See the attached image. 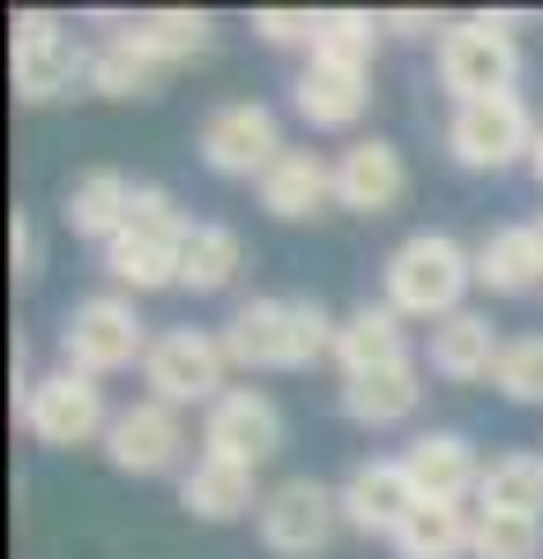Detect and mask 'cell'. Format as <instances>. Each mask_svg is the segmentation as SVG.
Returning <instances> with one entry per match:
<instances>
[{"label": "cell", "instance_id": "6da1fadb", "mask_svg": "<svg viewBox=\"0 0 543 559\" xmlns=\"http://www.w3.org/2000/svg\"><path fill=\"white\" fill-rule=\"evenodd\" d=\"M476 284V254L455 247L447 231H418V239H402L395 254H387V306L402 313V321H447L461 313V292Z\"/></svg>", "mask_w": 543, "mask_h": 559}, {"label": "cell", "instance_id": "7a4b0ae2", "mask_svg": "<svg viewBox=\"0 0 543 559\" xmlns=\"http://www.w3.org/2000/svg\"><path fill=\"white\" fill-rule=\"evenodd\" d=\"M186 216L171 202V187H134V210H126V231L105 247V276L120 292H165L179 284V254H186Z\"/></svg>", "mask_w": 543, "mask_h": 559}, {"label": "cell", "instance_id": "3957f363", "mask_svg": "<svg viewBox=\"0 0 543 559\" xmlns=\"http://www.w3.org/2000/svg\"><path fill=\"white\" fill-rule=\"evenodd\" d=\"M521 52H514V15H461L439 31V83L455 105L476 97H514Z\"/></svg>", "mask_w": 543, "mask_h": 559}, {"label": "cell", "instance_id": "277c9868", "mask_svg": "<svg viewBox=\"0 0 543 559\" xmlns=\"http://www.w3.org/2000/svg\"><path fill=\"white\" fill-rule=\"evenodd\" d=\"M149 344H157V336L142 329L134 299H120V292L75 299L68 329H60V358H68V373H89V381H105V373H126L134 358H149Z\"/></svg>", "mask_w": 543, "mask_h": 559}, {"label": "cell", "instance_id": "5b68a950", "mask_svg": "<svg viewBox=\"0 0 543 559\" xmlns=\"http://www.w3.org/2000/svg\"><path fill=\"white\" fill-rule=\"evenodd\" d=\"M536 128L543 120H529L521 90L514 97H476V105H455V120H447V157L461 173H506V165H529Z\"/></svg>", "mask_w": 543, "mask_h": 559}, {"label": "cell", "instance_id": "8992f818", "mask_svg": "<svg viewBox=\"0 0 543 559\" xmlns=\"http://www.w3.org/2000/svg\"><path fill=\"white\" fill-rule=\"evenodd\" d=\"M23 426L45 448H89L112 432V411H105V388L89 373H45V381H23Z\"/></svg>", "mask_w": 543, "mask_h": 559}, {"label": "cell", "instance_id": "52a82bcc", "mask_svg": "<svg viewBox=\"0 0 543 559\" xmlns=\"http://www.w3.org/2000/svg\"><path fill=\"white\" fill-rule=\"evenodd\" d=\"M342 530V492H328L321 477H283L261 500V545L276 559H321Z\"/></svg>", "mask_w": 543, "mask_h": 559}, {"label": "cell", "instance_id": "ba28073f", "mask_svg": "<svg viewBox=\"0 0 543 559\" xmlns=\"http://www.w3.org/2000/svg\"><path fill=\"white\" fill-rule=\"evenodd\" d=\"M224 373H231V358H224V336H209V329H165L142 358L149 403H171V411L179 403H216Z\"/></svg>", "mask_w": 543, "mask_h": 559}, {"label": "cell", "instance_id": "9c48e42d", "mask_svg": "<svg viewBox=\"0 0 543 559\" xmlns=\"http://www.w3.org/2000/svg\"><path fill=\"white\" fill-rule=\"evenodd\" d=\"M8 68H15V97L23 105H52L60 90H75V75H89V60L75 52L68 23L45 15V8H23L15 31H8Z\"/></svg>", "mask_w": 543, "mask_h": 559}, {"label": "cell", "instance_id": "30bf717a", "mask_svg": "<svg viewBox=\"0 0 543 559\" xmlns=\"http://www.w3.org/2000/svg\"><path fill=\"white\" fill-rule=\"evenodd\" d=\"M276 448H283V411H276L261 388H224L209 403V418H202V455H209V463L261 471Z\"/></svg>", "mask_w": 543, "mask_h": 559}, {"label": "cell", "instance_id": "8fae6325", "mask_svg": "<svg viewBox=\"0 0 543 559\" xmlns=\"http://www.w3.org/2000/svg\"><path fill=\"white\" fill-rule=\"evenodd\" d=\"M283 157V134H276V112L268 105H216L209 120H202V165L224 179H268V165Z\"/></svg>", "mask_w": 543, "mask_h": 559}, {"label": "cell", "instance_id": "7c38bea8", "mask_svg": "<svg viewBox=\"0 0 543 559\" xmlns=\"http://www.w3.org/2000/svg\"><path fill=\"white\" fill-rule=\"evenodd\" d=\"M342 492V530H358V537H402V522L418 515V485L402 471V455L395 463H358V471L335 485Z\"/></svg>", "mask_w": 543, "mask_h": 559}, {"label": "cell", "instance_id": "4fadbf2b", "mask_svg": "<svg viewBox=\"0 0 543 559\" xmlns=\"http://www.w3.org/2000/svg\"><path fill=\"white\" fill-rule=\"evenodd\" d=\"M402 194H410V165H402V150L395 142H350L342 157H335V210H358V216H387L402 210Z\"/></svg>", "mask_w": 543, "mask_h": 559}, {"label": "cell", "instance_id": "5bb4252c", "mask_svg": "<svg viewBox=\"0 0 543 559\" xmlns=\"http://www.w3.org/2000/svg\"><path fill=\"white\" fill-rule=\"evenodd\" d=\"M105 455H112V471H126V477H165V471H179V455H186V426H179L171 403H134V411L112 418Z\"/></svg>", "mask_w": 543, "mask_h": 559}, {"label": "cell", "instance_id": "9a60e30c", "mask_svg": "<svg viewBox=\"0 0 543 559\" xmlns=\"http://www.w3.org/2000/svg\"><path fill=\"white\" fill-rule=\"evenodd\" d=\"M224 358L239 373H298V336H291V299H246L224 321Z\"/></svg>", "mask_w": 543, "mask_h": 559}, {"label": "cell", "instance_id": "2e32d148", "mask_svg": "<svg viewBox=\"0 0 543 559\" xmlns=\"http://www.w3.org/2000/svg\"><path fill=\"white\" fill-rule=\"evenodd\" d=\"M402 471L418 485V500H476V485H484V463L461 432H418L402 448Z\"/></svg>", "mask_w": 543, "mask_h": 559}, {"label": "cell", "instance_id": "e0dca14e", "mask_svg": "<svg viewBox=\"0 0 543 559\" xmlns=\"http://www.w3.org/2000/svg\"><path fill=\"white\" fill-rule=\"evenodd\" d=\"M261 210L283 216V224H305V216L335 210V165L313 157V150H283L268 179H261Z\"/></svg>", "mask_w": 543, "mask_h": 559}, {"label": "cell", "instance_id": "ac0fdd59", "mask_svg": "<svg viewBox=\"0 0 543 559\" xmlns=\"http://www.w3.org/2000/svg\"><path fill=\"white\" fill-rule=\"evenodd\" d=\"M499 350L506 336L492 329V313H447L439 329H432V373L439 381H492L499 373Z\"/></svg>", "mask_w": 543, "mask_h": 559}, {"label": "cell", "instance_id": "d6986e66", "mask_svg": "<svg viewBox=\"0 0 543 559\" xmlns=\"http://www.w3.org/2000/svg\"><path fill=\"white\" fill-rule=\"evenodd\" d=\"M476 284L492 299H529L543 292V239L536 224H499L484 247H476Z\"/></svg>", "mask_w": 543, "mask_h": 559}, {"label": "cell", "instance_id": "ffe728a7", "mask_svg": "<svg viewBox=\"0 0 543 559\" xmlns=\"http://www.w3.org/2000/svg\"><path fill=\"white\" fill-rule=\"evenodd\" d=\"M418 403H424L418 358L379 366V373H350V381H342V418H350V426H402Z\"/></svg>", "mask_w": 543, "mask_h": 559}, {"label": "cell", "instance_id": "44dd1931", "mask_svg": "<svg viewBox=\"0 0 543 559\" xmlns=\"http://www.w3.org/2000/svg\"><path fill=\"white\" fill-rule=\"evenodd\" d=\"M291 97L313 128H358V112L373 105V75L365 68H335V60H305Z\"/></svg>", "mask_w": 543, "mask_h": 559}, {"label": "cell", "instance_id": "7402d4cb", "mask_svg": "<svg viewBox=\"0 0 543 559\" xmlns=\"http://www.w3.org/2000/svg\"><path fill=\"white\" fill-rule=\"evenodd\" d=\"M335 358H342V381H350V373H379V366H402V358H410L402 313H395V306H358V313H342Z\"/></svg>", "mask_w": 543, "mask_h": 559}, {"label": "cell", "instance_id": "603a6c76", "mask_svg": "<svg viewBox=\"0 0 543 559\" xmlns=\"http://www.w3.org/2000/svg\"><path fill=\"white\" fill-rule=\"evenodd\" d=\"M261 500L268 492H253V471H239V463H194V471L179 477V508L202 522H239V515H261Z\"/></svg>", "mask_w": 543, "mask_h": 559}, {"label": "cell", "instance_id": "cb8c5ba5", "mask_svg": "<svg viewBox=\"0 0 543 559\" xmlns=\"http://www.w3.org/2000/svg\"><path fill=\"white\" fill-rule=\"evenodd\" d=\"M126 210H134V179L126 173H83L68 187V231H75V239L112 247L126 231Z\"/></svg>", "mask_w": 543, "mask_h": 559}, {"label": "cell", "instance_id": "d4e9b609", "mask_svg": "<svg viewBox=\"0 0 543 559\" xmlns=\"http://www.w3.org/2000/svg\"><path fill=\"white\" fill-rule=\"evenodd\" d=\"M469 545H476V508L469 500H418V515L395 537L402 559H461Z\"/></svg>", "mask_w": 543, "mask_h": 559}, {"label": "cell", "instance_id": "484cf974", "mask_svg": "<svg viewBox=\"0 0 543 559\" xmlns=\"http://www.w3.org/2000/svg\"><path fill=\"white\" fill-rule=\"evenodd\" d=\"M120 38H134L142 52H157L165 68H179V60L209 52L216 15H209V8H149V15H126V31H120Z\"/></svg>", "mask_w": 543, "mask_h": 559}, {"label": "cell", "instance_id": "4316f807", "mask_svg": "<svg viewBox=\"0 0 543 559\" xmlns=\"http://www.w3.org/2000/svg\"><path fill=\"white\" fill-rule=\"evenodd\" d=\"M165 75L171 68L157 60V52H142L134 38H112V45L89 52V90H97V97H157Z\"/></svg>", "mask_w": 543, "mask_h": 559}, {"label": "cell", "instance_id": "83f0119b", "mask_svg": "<svg viewBox=\"0 0 543 559\" xmlns=\"http://www.w3.org/2000/svg\"><path fill=\"white\" fill-rule=\"evenodd\" d=\"M476 508H484V515H529V522H543V455H499V463H484Z\"/></svg>", "mask_w": 543, "mask_h": 559}, {"label": "cell", "instance_id": "f1b7e54d", "mask_svg": "<svg viewBox=\"0 0 543 559\" xmlns=\"http://www.w3.org/2000/svg\"><path fill=\"white\" fill-rule=\"evenodd\" d=\"M239 269H246V247H239L231 224H194L186 231V254H179V284L186 292H224Z\"/></svg>", "mask_w": 543, "mask_h": 559}, {"label": "cell", "instance_id": "f546056e", "mask_svg": "<svg viewBox=\"0 0 543 559\" xmlns=\"http://www.w3.org/2000/svg\"><path fill=\"white\" fill-rule=\"evenodd\" d=\"M379 15L365 8H321V45H313V60H335V68H365L373 75V45H379Z\"/></svg>", "mask_w": 543, "mask_h": 559}, {"label": "cell", "instance_id": "4dcf8cb0", "mask_svg": "<svg viewBox=\"0 0 543 559\" xmlns=\"http://www.w3.org/2000/svg\"><path fill=\"white\" fill-rule=\"evenodd\" d=\"M469 559H543V522L484 515V508H476V545H469Z\"/></svg>", "mask_w": 543, "mask_h": 559}, {"label": "cell", "instance_id": "1f68e13d", "mask_svg": "<svg viewBox=\"0 0 543 559\" xmlns=\"http://www.w3.org/2000/svg\"><path fill=\"white\" fill-rule=\"evenodd\" d=\"M492 388H499L506 403H529V411H543V336H506Z\"/></svg>", "mask_w": 543, "mask_h": 559}, {"label": "cell", "instance_id": "d6a6232c", "mask_svg": "<svg viewBox=\"0 0 543 559\" xmlns=\"http://www.w3.org/2000/svg\"><path fill=\"white\" fill-rule=\"evenodd\" d=\"M253 31L268 45H321V8H253Z\"/></svg>", "mask_w": 543, "mask_h": 559}, {"label": "cell", "instance_id": "836d02e7", "mask_svg": "<svg viewBox=\"0 0 543 559\" xmlns=\"http://www.w3.org/2000/svg\"><path fill=\"white\" fill-rule=\"evenodd\" d=\"M8 261H15V276H38V224L15 210V224H8Z\"/></svg>", "mask_w": 543, "mask_h": 559}, {"label": "cell", "instance_id": "e575fe53", "mask_svg": "<svg viewBox=\"0 0 543 559\" xmlns=\"http://www.w3.org/2000/svg\"><path fill=\"white\" fill-rule=\"evenodd\" d=\"M379 23H387L395 38H432V31H439V23H432L424 8H395V15H379Z\"/></svg>", "mask_w": 543, "mask_h": 559}, {"label": "cell", "instance_id": "d590c367", "mask_svg": "<svg viewBox=\"0 0 543 559\" xmlns=\"http://www.w3.org/2000/svg\"><path fill=\"white\" fill-rule=\"evenodd\" d=\"M529 173L543 179V128H536V150H529Z\"/></svg>", "mask_w": 543, "mask_h": 559}, {"label": "cell", "instance_id": "8d00e7d4", "mask_svg": "<svg viewBox=\"0 0 543 559\" xmlns=\"http://www.w3.org/2000/svg\"><path fill=\"white\" fill-rule=\"evenodd\" d=\"M536 239H543V216H536Z\"/></svg>", "mask_w": 543, "mask_h": 559}]
</instances>
